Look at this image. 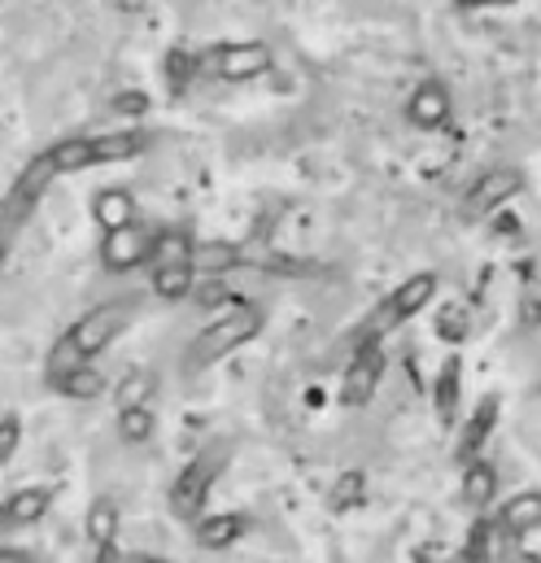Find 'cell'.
<instances>
[{"mask_svg":"<svg viewBox=\"0 0 541 563\" xmlns=\"http://www.w3.org/2000/svg\"><path fill=\"white\" fill-rule=\"evenodd\" d=\"M0 563H31V555H22V551H0Z\"/></svg>","mask_w":541,"mask_h":563,"instance_id":"obj_26","label":"cell"},{"mask_svg":"<svg viewBox=\"0 0 541 563\" xmlns=\"http://www.w3.org/2000/svg\"><path fill=\"white\" fill-rule=\"evenodd\" d=\"M432 297H437V276H432V272H419V276L402 280L380 306H376V310H372V319L363 323L358 341H380V336L398 332L406 319H415Z\"/></svg>","mask_w":541,"mask_h":563,"instance_id":"obj_3","label":"cell"},{"mask_svg":"<svg viewBox=\"0 0 541 563\" xmlns=\"http://www.w3.org/2000/svg\"><path fill=\"white\" fill-rule=\"evenodd\" d=\"M258 332H263V310L250 306V301H236L228 314H219L214 323H206V328L192 336L184 363H188V372L214 367L219 358H228V354H236L241 345H250Z\"/></svg>","mask_w":541,"mask_h":563,"instance_id":"obj_2","label":"cell"},{"mask_svg":"<svg viewBox=\"0 0 541 563\" xmlns=\"http://www.w3.org/2000/svg\"><path fill=\"white\" fill-rule=\"evenodd\" d=\"M18 441H22V420H18V416H4V420H0V463L13 459Z\"/></svg>","mask_w":541,"mask_h":563,"instance_id":"obj_23","label":"cell"},{"mask_svg":"<svg viewBox=\"0 0 541 563\" xmlns=\"http://www.w3.org/2000/svg\"><path fill=\"white\" fill-rule=\"evenodd\" d=\"M148 250H153V236L132 223V228H119V232H106L101 241V263L110 272H132L135 263H148Z\"/></svg>","mask_w":541,"mask_h":563,"instance_id":"obj_7","label":"cell"},{"mask_svg":"<svg viewBox=\"0 0 541 563\" xmlns=\"http://www.w3.org/2000/svg\"><path fill=\"white\" fill-rule=\"evenodd\" d=\"M192 280H197L192 267H153V292L166 297V301L188 297V292H192Z\"/></svg>","mask_w":541,"mask_h":563,"instance_id":"obj_21","label":"cell"},{"mask_svg":"<svg viewBox=\"0 0 541 563\" xmlns=\"http://www.w3.org/2000/svg\"><path fill=\"white\" fill-rule=\"evenodd\" d=\"M84 529H88V542H92L97 551H110L114 538H119V507H114V498H97V503L88 507Z\"/></svg>","mask_w":541,"mask_h":563,"instance_id":"obj_15","label":"cell"},{"mask_svg":"<svg viewBox=\"0 0 541 563\" xmlns=\"http://www.w3.org/2000/svg\"><path fill=\"white\" fill-rule=\"evenodd\" d=\"M241 263V250L236 245H197L192 250V272H201V276H214V272H228V267H236Z\"/></svg>","mask_w":541,"mask_h":563,"instance_id":"obj_20","label":"cell"},{"mask_svg":"<svg viewBox=\"0 0 541 563\" xmlns=\"http://www.w3.org/2000/svg\"><path fill=\"white\" fill-rule=\"evenodd\" d=\"M454 411H459V358H445L437 376V420L454 423Z\"/></svg>","mask_w":541,"mask_h":563,"instance_id":"obj_19","label":"cell"},{"mask_svg":"<svg viewBox=\"0 0 541 563\" xmlns=\"http://www.w3.org/2000/svg\"><path fill=\"white\" fill-rule=\"evenodd\" d=\"M275 66V53L258 40H241V44H214L197 57V75L206 79H228V84H245L258 79Z\"/></svg>","mask_w":541,"mask_h":563,"instance_id":"obj_4","label":"cell"},{"mask_svg":"<svg viewBox=\"0 0 541 563\" xmlns=\"http://www.w3.org/2000/svg\"><path fill=\"white\" fill-rule=\"evenodd\" d=\"M241 533H245V520L232 511H214V516L197 520V547H206V551H228L241 542Z\"/></svg>","mask_w":541,"mask_h":563,"instance_id":"obj_9","label":"cell"},{"mask_svg":"<svg viewBox=\"0 0 541 563\" xmlns=\"http://www.w3.org/2000/svg\"><path fill=\"white\" fill-rule=\"evenodd\" d=\"M385 380V350L380 341H358L350 363H345V376H341V402L345 407H367L376 398Z\"/></svg>","mask_w":541,"mask_h":563,"instance_id":"obj_6","label":"cell"},{"mask_svg":"<svg viewBox=\"0 0 541 563\" xmlns=\"http://www.w3.org/2000/svg\"><path fill=\"white\" fill-rule=\"evenodd\" d=\"M153 432V416H148V407H132V411H123V437L128 441H144Z\"/></svg>","mask_w":541,"mask_h":563,"instance_id":"obj_22","label":"cell"},{"mask_svg":"<svg viewBox=\"0 0 541 563\" xmlns=\"http://www.w3.org/2000/svg\"><path fill=\"white\" fill-rule=\"evenodd\" d=\"M494 494H498V472H494L485 459L467 463V467H463V503L485 507V503H494Z\"/></svg>","mask_w":541,"mask_h":563,"instance_id":"obj_18","label":"cell"},{"mask_svg":"<svg viewBox=\"0 0 541 563\" xmlns=\"http://www.w3.org/2000/svg\"><path fill=\"white\" fill-rule=\"evenodd\" d=\"M516 188H520V175H516V170H489V175L463 197V214H467V219H485V214H494L503 201H511Z\"/></svg>","mask_w":541,"mask_h":563,"instance_id":"obj_8","label":"cell"},{"mask_svg":"<svg viewBox=\"0 0 541 563\" xmlns=\"http://www.w3.org/2000/svg\"><path fill=\"white\" fill-rule=\"evenodd\" d=\"M92 214H97V223H101L106 232H119V228H132L135 223V201L123 188H106V192H97Z\"/></svg>","mask_w":541,"mask_h":563,"instance_id":"obj_13","label":"cell"},{"mask_svg":"<svg viewBox=\"0 0 541 563\" xmlns=\"http://www.w3.org/2000/svg\"><path fill=\"white\" fill-rule=\"evenodd\" d=\"M135 319V301H106L88 314H79L62 341L48 350V376H62V372H75V367H88L97 354H106Z\"/></svg>","mask_w":541,"mask_h":563,"instance_id":"obj_1","label":"cell"},{"mask_svg":"<svg viewBox=\"0 0 541 563\" xmlns=\"http://www.w3.org/2000/svg\"><path fill=\"white\" fill-rule=\"evenodd\" d=\"M48 385H53L57 394L75 398V402H92V398L106 394V376H101L92 363H88V367H75V372H62V376H48Z\"/></svg>","mask_w":541,"mask_h":563,"instance_id":"obj_12","label":"cell"},{"mask_svg":"<svg viewBox=\"0 0 541 563\" xmlns=\"http://www.w3.org/2000/svg\"><path fill=\"white\" fill-rule=\"evenodd\" d=\"M97 560L101 563H157V560H144V555H114V547H110V551H97Z\"/></svg>","mask_w":541,"mask_h":563,"instance_id":"obj_25","label":"cell"},{"mask_svg":"<svg viewBox=\"0 0 541 563\" xmlns=\"http://www.w3.org/2000/svg\"><path fill=\"white\" fill-rule=\"evenodd\" d=\"M538 525H541V494H520V498H511V503L503 507V516H498V529H503L507 538L533 533Z\"/></svg>","mask_w":541,"mask_h":563,"instance_id":"obj_14","label":"cell"},{"mask_svg":"<svg viewBox=\"0 0 541 563\" xmlns=\"http://www.w3.org/2000/svg\"><path fill=\"white\" fill-rule=\"evenodd\" d=\"M445 114H450V97H445L441 84H419V88L410 92V123H419V128H441Z\"/></svg>","mask_w":541,"mask_h":563,"instance_id":"obj_11","label":"cell"},{"mask_svg":"<svg viewBox=\"0 0 541 563\" xmlns=\"http://www.w3.org/2000/svg\"><path fill=\"white\" fill-rule=\"evenodd\" d=\"M48 507H53V494L48 489H18V494L4 498V516L13 525H35V520L48 516Z\"/></svg>","mask_w":541,"mask_h":563,"instance_id":"obj_16","label":"cell"},{"mask_svg":"<svg viewBox=\"0 0 541 563\" xmlns=\"http://www.w3.org/2000/svg\"><path fill=\"white\" fill-rule=\"evenodd\" d=\"M332 498H336V507H358V498H363V476H358V472H350V476L332 489Z\"/></svg>","mask_w":541,"mask_h":563,"instance_id":"obj_24","label":"cell"},{"mask_svg":"<svg viewBox=\"0 0 541 563\" xmlns=\"http://www.w3.org/2000/svg\"><path fill=\"white\" fill-rule=\"evenodd\" d=\"M223 459H228L223 445H219V450H206V454H197V459L175 476V485H170V511H175L179 520L201 516V503L210 498V489H214V481H219V472H223Z\"/></svg>","mask_w":541,"mask_h":563,"instance_id":"obj_5","label":"cell"},{"mask_svg":"<svg viewBox=\"0 0 541 563\" xmlns=\"http://www.w3.org/2000/svg\"><path fill=\"white\" fill-rule=\"evenodd\" d=\"M192 241L184 232H162L153 236V250H148V263L153 267H192Z\"/></svg>","mask_w":541,"mask_h":563,"instance_id":"obj_17","label":"cell"},{"mask_svg":"<svg viewBox=\"0 0 541 563\" xmlns=\"http://www.w3.org/2000/svg\"><path fill=\"white\" fill-rule=\"evenodd\" d=\"M494 420H498V402L485 398V402L476 407V416L467 420L463 437H459V463H463V467L481 459V450H485V441H489V432H494Z\"/></svg>","mask_w":541,"mask_h":563,"instance_id":"obj_10","label":"cell"}]
</instances>
